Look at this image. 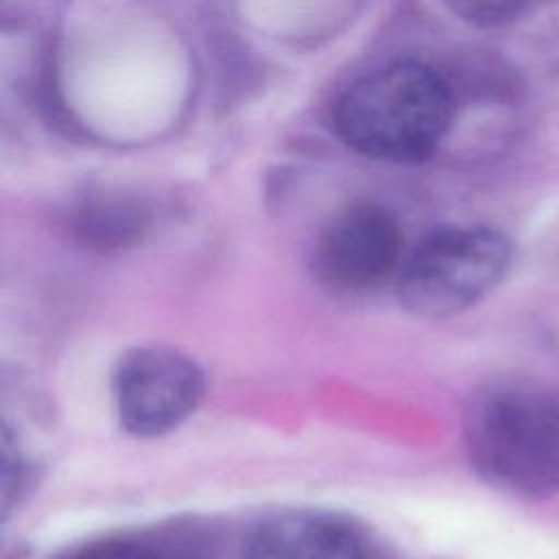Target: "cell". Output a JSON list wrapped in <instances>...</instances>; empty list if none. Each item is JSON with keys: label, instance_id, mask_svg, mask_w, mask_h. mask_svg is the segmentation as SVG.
Wrapping results in <instances>:
<instances>
[{"label": "cell", "instance_id": "5b68a950", "mask_svg": "<svg viewBox=\"0 0 559 559\" xmlns=\"http://www.w3.org/2000/svg\"><path fill=\"white\" fill-rule=\"evenodd\" d=\"M402 229L395 216L371 201L336 212L314 247V273L336 293H367L402 266Z\"/></svg>", "mask_w": 559, "mask_h": 559}, {"label": "cell", "instance_id": "7a4b0ae2", "mask_svg": "<svg viewBox=\"0 0 559 559\" xmlns=\"http://www.w3.org/2000/svg\"><path fill=\"white\" fill-rule=\"evenodd\" d=\"M454 111L450 83L421 61L386 63L341 96L334 124L354 151L384 162L426 159L443 140Z\"/></svg>", "mask_w": 559, "mask_h": 559}, {"label": "cell", "instance_id": "6da1fadb", "mask_svg": "<svg viewBox=\"0 0 559 559\" xmlns=\"http://www.w3.org/2000/svg\"><path fill=\"white\" fill-rule=\"evenodd\" d=\"M472 467L496 489L526 500L559 493V393L500 380L476 393L463 421Z\"/></svg>", "mask_w": 559, "mask_h": 559}, {"label": "cell", "instance_id": "ba28073f", "mask_svg": "<svg viewBox=\"0 0 559 559\" xmlns=\"http://www.w3.org/2000/svg\"><path fill=\"white\" fill-rule=\"evenodd\" d=\"M70 559H159L151 548L129 539H107L85 546Z\"/></svg>", "mask_w": 559, "mask_h": 559}, {"label": "cell", "instance_id": "277c9868", "mask_svg": "<svg viewBox=\"0 0 559 559\" xmlns=\"http://www.w3.org/2000/svg\"><path fill=\"white\" fill-rule=\"evenodd\" d=\"M203 395L199 365L162 345L127 352L114 371L120 426L135 437H159L181 426Z\"/></svg>", "mask_w": 559, "mask_h": 559}, {"label": "cell", "instance_id": "52a82bcc", "mask_svg": "<svg viewBox=\"0 0 559 559\" xmlns=\"http://www.w3.org/2000/svg\"><path fill=\"white\" fill-rule=\"evenodd\" d=\"M452 13L474 26H502L515 20L528 0H443Z\"/></svg>", "mask_w": 559, "mask_h": 559}, {"label": "cell", "instance_id": "8992f818", "mask_svg": "<svg viewBox=\"0 0 559 559\" xmlns=\"http://www.w3.org/2000/svg\"><path fill=\"white\" fill-rule=\"evenodd\" d=\"M245 559H362V548L356 535L336 520L284 513L253 533Z\"/></svg>", "mask_w": 559, "mask_h": 559}, {"label": "cell", "instance_id": "3957f363", "mask_svg": "<svg viewBox=\"0 0 559 559\" xmlns=\"http://www.w3.org/2000/svg\"><path fill=\"white\" fill-rule=\"evenodd\" d=\"M509 240L491 227H441L402 262L400 304L421 319H445L485 299L511 266Z\"/></svg>", "mask_w": 559, "mask_h": 559}]
</instances>
